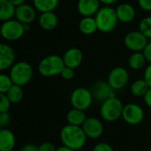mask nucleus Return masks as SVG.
I'll use <instances>...</instances> for the list:
<instances>
[{"label": "nucleus", "instance_id": "obj_31", "mask_svg": "<svg viewBox=\"0 0 151 151\" xmlns=\"http://www.w3.org/2000/svg\"><path fill=\"white\" fill-rule=\"evenodd\" d=\"M93 151H115L113 147L107 142H99L93 148Z\"/></svg>", "mask_w": 151, "mask_h": 151}, {"label": "nucleus", "instance_id": "obj_30", "mask_svg": "<svg viewBox=\"0 0 151 151\" xmlns=\"http://www.w3.org/2000/svg\"><path fill=\"white\" fill-rule=\"evenodd\" d=\"M61 76L63 80L65 81H70L74 78L75 76V69H72L70 67H67L65 66L62 70V72L61 73Z\"/></svg>", "mask_w": 151, "mask_h": 151}, {"label": "nucleus", "instance_id": "obj_34", "mask_svg": "<svg viewBox=\"0 0 151 151\" xmlns=\"http://www.w3.org/2000/svg\"><path fill=\"white\" fill-rule=\"evenodd\" d=\"M138 4L143 11L151 12V0H138Z\"/></svg>", "mask_w": 151, "mask_h": 151}, {"label": "nucleus", "instance_id": "obj_19", "mask_svg": "<svg viewBox=\"0 0 151 151\" xmlns=\"http://www.w3.org/2000/svg\"><path fill=\"white\" fill-rule=\"evenodd\" d=\"M15 142V136L11 130L3 128L0 131V151H12Z\"/></svg>", "mask_w": 151, "mask_h": 151}, {"label": "nucleus", "instance_id": "obj_40", "mask_svg": "<svg viewBox=\"0 0 151 151\" xmlns=\"http://www.w3.org/2000/svg\"><path fill=\"white\" fill-rule=\"evenodd\" d=\"M9 1H10L15 7H18V6H20V5L24 4L26 0H9Z\"/></svg>", "mask_w": 151, "mask_h": 151}, {"label": "nucleus", "instance_id": "obj_14", "mask_svg": "<svg viewBox=\"0 0 151 151\" xmlns=\"http://www.w3.org/2000/svg\"><path fill=\"white\" fill-rule=\"evenodd\" d=\"M15 63V52L13 49L6 44L0 42V72L10 69Z\"/></svg>", "mask_w": 151, "mask_h": 151}, {"label": "nucleus", "instance_id": "obj_11", "mask_svg": "<svg viewBox=\"0 0 151 151\" xmlns=\"http://www.w3.org/2000/svg\"><path fill=\"white\" fill-rule=\"evenodd\" d=\"M82 129L85 132L86 137L93 140L99 139L104 132L103 124L99 119L94 117L87 118L82 126Z\"/></svg>", "mask_w": 151, "mask_h": 151}, {"label": "nucleus", "instance_id": "obj_10", "mask_svg": "<svg viewBox=\"0 0 151 151\" xmlns=\"http://www.w3.org/2000/svg\"><path fill=\"white\" fill-rule=\"evenodd\" d=\"M122 118L128 125L136 126L143 120L144 111L139 104H128L124 106Z\"/></svg>", "mask_w": 151, "mask_h": 151}, {"label": "nucleus", "instance_id": "obj_7", "mask_svg": "<svg viewBox=\"0 0 151 151\" xmlns=\"http://www.w3.org/2000/svg\"><path fill=\"white\" fill-rule=\"evenodd\" d=\"M93 100L92 91L83 87L74 89L70 95V104L72 107L85 111L91 107Z\"/></svg>", "mask_w": 151, "mask_h": 151}, {"label": "nucleus", "instance_id": "obj_9", "mask_svg": "<svg viewBox=\"0 0 151 151\" xmlns=\"http://www.w3.org/2000/svg\"><path fill=\"white\" fill-rule=\"evenodd\" d=\"M129 78L130 75L128 71L122 66H117L109 72L107 81L116 91L125 88L129 81Z\"/></svg>", "mask_w": 151, "mask_h": 151}, {"label": "nucleus", "instance_id": "obj_33", "mask_svg": "<svg viewBox=\"0 0 151 151\" xmlns=\"http://www.w3.org/2000/svg\"><path fill=\"white\" fill-rule=\"evenodd\" d=\"M38 149H39V151L56 150V148H55V146L53 145V143H52V142H45L41 143V144L38 146Z\"/></svg>", "mask_w": 151, "mask_h": 151}, {"label": "nucleus", "instance_id": "obj_17", "mask_svg": "<svg viewBox=\"0 0 151 151\" xmlns=\"http://www.w3.org/2000/svg\"><path fill=\"white\" fill-rule=\"evenodd\" d=\"M116 13L118 19V21L123 23H129L133 21L135 18V9L134 7L127 3L119 4L116 9Z\"/></svg>", "mask_w": 151, "mask_h": 151}, {"label": "nucleus", "instance_id": "obj_27", "mask_svg": "<svg viewBox=\"0 0 151 151\" xmlns=\"http://www.w3.org/2000/svg\"><path fill=\"white\" fill-rule=\"evenodd\" d=\"M139 31H141L148 39H151V16H147L140 21Z\"/></svg>", "mask_w": 151, "mask_h": 151}, {"label": "nucleus", "instance_id": "obj_5", "mask_svg": "<svg viewBox=\"0 0 151 151\" xmlns=\"http://www.w3.org/2000/svg\"><path fill=\"white\" fill-rule=\"evenodd\" d=\"M124 104L117 96H113L101 103L100 114L102 119L107 122H114L122 117Z\"/></svg>", "mask_w": 151, "mask_h": 151}, {"label": "nucleus", "instance_id": "obj_16", "mask_svg": "<svg viewBox=\"0 0 151 151\" xmlns=\"http://www.w3.org/2000/svg\"><path fill=\"white\" fill-rule=\"evenodd\" d=\"M62 58L65 66L76 69L82 64L83 53L77 48H69L65 51Z\"/></svg>", "mask_w": 151, "mask_h": 151}, {"label": "nucleus", "instance_id": "obj_29", "mask_svg": "<svg viewBox=\"0 0 151 151\" xmlns=\"http://www.w3.org/2000/svg\"><path fill=\"white\" fill-rule=\"evenodd\" d=\"M11 104H12L10 103L6 95L0 93V113L8 111L11 107Z\"/></svg>", "mask_w": 151, "mask_h": 151}, {"label": "nucleus", "instance_id": "obj_20", "mask_svg": "<svg viewBox=\"0 0 151 151\" xmlns=\"http://www.w3.org/2000/svg\"><path fill=\"white\" fill-rule=\"evenodd\" d=\"M86 119L87 117L85 115V111H81L75 108L71 109L66 116L68 124L76 127H82L85 121L86 120Z\"/></svg>", "mask_w": 151, "mask_h": 151}, {"label": "nucleus", "instance_id": "obj_32", "mask_svg": "<svg viewBox=\"0 0 151 151\" xmlns=\"http://www.w3.org/2000/svg\"><path fill=\"white\" fill-rule=\"evenodd\" d=\"M11 121V116L8 111L0 113V126L3 128H5Z\"/></svg>", "mask_w": 151, "mask_h": 151}, {"label": "nucleus", "instance_id": "obj_1", "mask_svg": "<svg viewBox=\"0 0 151 151\" xmlns=\"http://www.w3.org/2000/svg\"><path fill=\"white\" fill-rule=\"evenodd\" d=\"M60 138L62 145L74 151L79 150L84 148L87 140V137L83 131L82 127H76L69 124L61 128Z\"/></svg>", "mask_w": 151, "mask_h": 151}, {"label": "nucleus", "instance_id": "obj_24", "mask_svg": "<svg viewBox=\"0 0 151 151\" xmlns=\"http://www.w3.org/2000/svg\"><path fill=\"white\" fill-rule=\"evenodd\" d=\"M146 58L143 52H133L128 59V65L133 70H141L146 65Z\"/></svg>", "mask_w": 151, "mask_h": 151}, {"label": "nucleus", "instance_id": "obj_13", "mask_svg": "<svg viewBox=\"0 0 151 151\" xmlns=\"http://www.w3.org/2000/svg\"><path fill=\"white\" fill-rule=\"evenodd\" d=\"M93 99L97 102L103 103L104 101L116 96L115 90L111 88V86L108 83V81H99L95 83L91 90Z\"/></svg>", "mask_w": 151, "mask_h": 151}, {"label": "nucleus", "instance_id": "obj_36", "mask_svg": "<svg viewBox=\"0 0 151 151\" xmlns=\"http://www.w3.org/2000/svg\"><path fill=\"white\" fill-rule=\"evenodd\" d=\"M143 54L146 58L147 62H149L150 64H151V42H148L147 46L145 47V49L143 50Z\"/></svg>", "mask_w": 151, "mask_h": 151}, {"label": "nucleus", "instance_id": "obj_21", "mask_svg": "<svg viewBox=\"0 0 151 151\" xmlns=\"http://www.w3.org/2000/svg\"><path fill=\"white\" fill-rule=\"evenodd\" d=\"M79 31L85 35L94 34L97 30V24L94 17H83L78 24Z\"/></svg>", "mask_w": 151, "mask_h": 151}, {"label": "nucleus", "instance_id": "obj_41", "mask_svg": "<svg viewBox=\"0 0 151 151\" xmlns=\"http://www.w3.org/2000/svg\"><path fill=\"white\" fill-rule=\"evenodd\" d=\"M55 151H74L73 150H71V149H69V148H68V147H66V146H64V145H62V146H61V147H59V148H56V150Z\"/></svg>", "mask_w": 151, "mask_h": 151}, {"label": "nucleus", "instance_id": "obj_26", "mask_svg": "<svg viewBox=\"0 0 151 151\" xmlns=\"http://www.w3.org/2000/svg\"><path fill=\"white\" fill-rule=\"evenodd\" d=\"M5 95L11 104H19L23 98L22 87L13 84Z\"/></svg>", "mask_w": 151, "mask_h": 151}, {"label": "nucleus", "instance_id": "obj_39", "mask_svg": "<svg viewBox=\"0 0 151 151\" xmlns=\"http://www.w3.org/2000/svg\"><path fill=\"white\" fill-rule=\"evenodd\" d=\"M99 1L101 2V4H103L107 6H110V5L117 3L119 0H99Z\"/></svg>", "mask_w": 151, "mask_h": 151}, {"label": "nucleus", "instance_id": "obj_28", "mask_svg": "<svg viewBox=\"0 0 151 151\" xmlns=\"http://www.w3.org/2000/svg\"><path fill=\"white\" fill-rule=\"evenodd\" d=\"M13 85L10 75L0 73V93L6 94L10 88Z\"/></svg>", "mask_w": 151, "mask_h": 151}, {"label": "nucleus", "instance_id": "obj_15", "mask_svg": "<svg viewBox=\"0 0 151 151\" xmlns=\"http://www.w3.org/2000/svg\"><path fill=\"white\" fill-rule=\"evenodd\" d=\"M77 11L83 17H94L101 8L99 0H78Z\"/></svg>", "mask_w": 151, "mask_h": 151}, {"label": "nucleus", "instance_id": "obj_37", "mask_svg": "<svg viewBox=\"0 0 151 151\" xmlns=\"http://www.w3.org/2000/svg\"><path fill=\"white\" fill-rule=\"evenodd\" d=\"M20 151H39V149H38V146L32 144V143H28V144L24 145L21 148Z\"/></svg>", "mask_w": 151, "mask_h": 151}, {"label": "nucleus", "instance_id": "obj_8", "mask_svg": "<svg viewBox=\"0 0 151 151\" xmlns=\"http://www.w3.org/2000/svg\"><path fill=\"white\" fill-rule=\"evenodd\" d=\"M125 45L133 52H142L148 44V38L141 31H131L124 38Z\"/></svg>", "mask_w": 151, "mask_h": 151}, {"label": "nucleus", "instance_id": "obj_4", "mask_svg": "<svg viewBox=\"0 0 151 151\" xmlns=\"http://www.w3.org/2000/svg\"><path fill=\"white\" fill-rule=\"evenodd\" d=\"M13 84L23 87L27 85L33 77V68L26 61H19L12 65L9 73Z\"/></svg>", "mask_w": 151, "mask_h": 151}, {"label": "nucleus", "instance_id": "obj_22", "mask_svg": "<svg viewBox=\"0 0 151 151\" xmlns=\"http://www.w3.org/2000/svg\"><path fill=\"white\" fill-rule=\"evenodd\" d=\"M14 12L15 6L9 0H0V21L4 22L13 19Z\"/></svg>", "mask_w": 151, "mask_h": 151}, {"label": "nucleus", "instance_id": "obj_2", "mask_svg": "<svg viewBox=\"0 0 151 151\" xmlns=\"http://www.w3.org/2000/svg\"><path fill=\"white\" fill-rule=\"evenodd\" d=\"M94 19L96 20L98 30L102 33H109L113 31L118 22L116 10L113 7L107 5L100 8L95 14Z\"/></svg>", "mask_w": 151, "mask_h": 151}, {"label": "nucleus", "instance_id": "obj_23", "mask_svg": "<svg viewBox=\"0 0 151 151\" xmlns=\"http://www.w3.org/2000/svg\"><path fill=\"white\" fill-rule=\"evenodd\" d=\"M33 6L42 12H53L59 5V0H32Z\"/></svg>", "mask_w": 151, "mask_h": 151}, {"label": "nucleus", "instance_id": "obj_42", "mask_svg": "<svg viewBox=\"0 0 151 151\" xmlns=\"http://www.w3.org/2000/svg\"><path fill=\"white\" fill-rule=\"evenodd\" d=\"M2 129H3V127H1V126H0V131H1V130H2Z\"/></svg>", "mask_w": 151, "mask_h": 151}, {"label": "nucleus", "instance_id": "obj_6", "mask_svg": "<svg viewBox=\"0 0 151 151\" xmlns=\"http://www.w3.org/2000/svg\"><path fill=\"white\" fill-rule=\"evenodd\" d=\"M26 32L25 25L15 19L2 22L0 27V35L3 39L13 42L20 39Z\"/></svg>", "mask_w": 151, "mask_h": 151}, {"label": "nucleus", "instance_id": "obj_3", "mask_svg": "<svg viewBox=\"0 0 151 151\" xmlns=\"http://www.w3.org/2000/svg\"><path fill=\"white\" fill-rule=\"evenodd\" d=\"M65 67L62 57L49 55L44 58L38 64V72L44 77H53L61 75Z\"/></svg>", "mask_w": 151, "mask_h": 151}, {"label": "nucleus", "instance_id": "obj_18", "mask_svg": "<svg viewBox=\"0 0 151 151\" xmlns=\"http://www.w3.org/2000/svg\"><path fill=\"white\" fill-rule=\"evenodd\" d=\"M59 19L54 12H42L38 18V24L40 27L46 31L53 30L58 26Z\"/></svg>", "mask_w": 151, "mask_h": 151}, {"label": "nucleus", "instance_id": "obj_25", "mask_svg": "<svg viewBox=\"0 0 151 151\" xmlns=\"http://www.w3.org/2000/svg\"><path fill=\"white\" fill-rule=\"evenodd\" d=\"M149 88L150 87L147 84V82L144 81V79H138L132 83L130 90L133 96L143 97L147 93V91L149 90Z\"/></svg>", "mask_w": 151, "mask_h": 151}, {"label": "nucleus", "instance_id": "obj_38", "mask_svg": "<svg viewBox=\"0 0 151 151\" xmlns=\"http://www.w3.org/2000/svg\"><path fill=\"white\" fill-rule=\"evenodd\" d=\"M143 99H144V102H145L146 105L151 109V88H149V90L147 91V93L143 96Z\"/></svg>", "mask_w": 151, "mask_h": 151}, {"label": "nucleus", "instance_id": "obj_35", "mask_svg": "<svg viewBox=\"0 0 151 151\" xmlns=\"http://www.w3.org/2000/svg\"><path fill=\"white\" fill-rule=\"evenodd\" d=\"M143 79L144 81L147 82V84L149 85V87L151 88V64H150L145 71H144V75H143Z\"/></svg>", "mask_w": 151, "mask_h": 151}, {"label": "nucleus", "instance_id": "obj_12", "mask_svg": "<svg viewBox=\"0 0 151 151\" xmlns=\"http://www.w3.org/2000/svg\"><path fill=\"white\" fill-rule=\"evenodd\" d=\"M36 10L34 6L24 4L18 7H15L14 19L22 23L23 25H29L36 19Z\"/></svg>", "mask_w": 151, "mask_h": 151}]
</instances>
